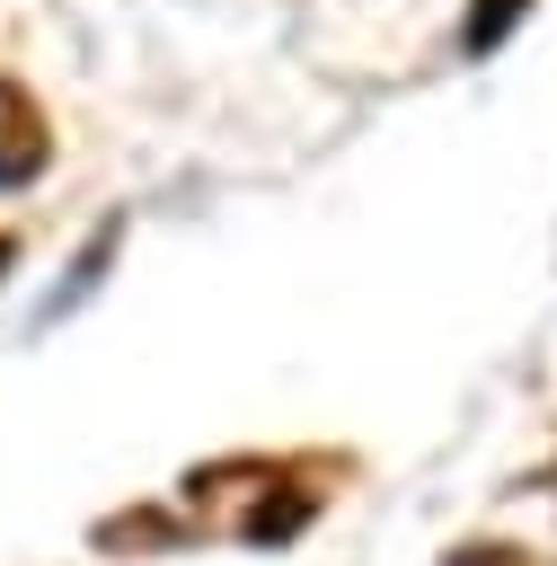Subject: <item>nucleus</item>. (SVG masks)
<instances>
[{"instance_id":"f257e3e1","label":"nucleus","mask_w":557,"mask_h":566,"mask_svg":"<svg viewBox=\"0 0 557 566\" xmlns=\"http://www.w3.org/2000/svg\"><path fill=\"white\" fill-rule=\"evenodd\" d=\"M44 124H35V106L18 97V88H0V186H27L35 168H44Z\"/></svg>"},{"instance_id":"f03ea898","label":"nucleus","mask_w":557,"mask_h":566,"mask_svg":"<svg viewBox=\"0 0 557 566\" xmlns=\"http://www.w3.org/2000/svg\"><path fill=\"white\" fill-rule=\"evenodd\" d=\"M522 9H530V0H477V9H469V27H460V44H469V53H495V44L513 35V18H522Z\"/></svg>"},{"instance_id":"7ed1b4c3","label":"nucleus","mask_w":557,"mask_h":566,"mask_svg":"<svg viewBox=\"0 0 557 566\" xmlns=\"http://www.w3.org/2000/svg\"><path fill=\"white\" fill-rule=\"evenodd\" d=\"M9 256H18V239H0V265H9Z\"/></svg>"}]
</instances>
